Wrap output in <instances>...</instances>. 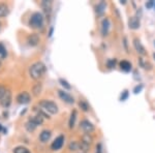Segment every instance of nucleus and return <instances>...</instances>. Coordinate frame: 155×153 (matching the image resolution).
I'll return each instance as SVG.
<instances>
[{"mask_svg":"<svg viewBox=\"0 0 155 153\" xmlns=\"http://www.w3.org/2000/svg\"><path fill=\"white\" fill-rule=\"evenodd\" d=\"M46 65L43 62L38 61L33 63L29 68V75L33 80H39L40 78H43V75L46 73Z\"/></svg>","mask_w":155,"mask_h":153,"instance_id":"obj_1","label":"nucleus"},{"mask_svg":"<svg viewBox=\"0 0 155 153\" xmlns=\"http://www.w3.org/2000/svg\"><path fill=\"white\" fill-rule=\"evenodd\" d=\"M38 105L45 110L46 112H49L50 114H57L58 113V105L52 101H47L43 99L38 103Z\"/></svg>","mask_w":155,"mask_h":153,"instance_id":"obj_2","label":"nucleus"},{"mask_svg":"<svg viewBox=\"0 0 155 153\" xmlns=\"http://www.w3.org/2000/svg\"><path fill=\"white\" fill-rule=\"evenodd\" d=\"M29 25L33 29H38L43 25V16L40 13H34L31 15L29 20Z\"/></svg>","mask_w":155,"mask_h":153,"instance_id":"obj_3","label":"nucleus"},{"mask_svg":"<svg viewBox=\"0 0 155 153\" xmlns=\"http://www.w3.org/2000/svg\"><path fill=\"white\" fill-rule=\"evenodd\" d=\"M0 103H1V105L3 108H8L10 105V103H12V92L9 90H6L5 94L0 101Z\"/></svg>","mask_w":155,"mask_h":153,"instance_id":"obj_4","label":"nucleus"},{"mask_svg":"<svg viewBox=\"0 0 155 153\" xmlns=\"http://www.w3.org/2000/svg\"><path fill=\"white\" fill-rule=\"evenodd\" d=\"M63 143H64V136L61 135L54 140V142H53L52 145H51V148L54 151L59 150V149H61L62 146H63Z\"/></svg>","mask_w":155,"mask_h":153,"instance_id":"obj_5","label":"nucleus"},{"mask_svg":"<svg viewBox=\"0 0 155 153\" xmlns=\"http://www.w3.org/2000/svg\"><path fill=\"white\" fill-rule=\"evenodd\" d=\"M17 101H18V103H21V105H27L30 101V94L26 91L21 92V93L18 94V96H17Z\"/></svg>","mask_w":155,"mask_h":153,"instance_id":"obj_6","label":"nucleus"},{"mask_svg":"<svg viewBox=\"0 0 155 153\" xmlns=\"http://www.w3.org/2000/svg\"><path fill=\"white\" fill-rule=\"evenodd\" d=\"M80 127L82 128L86 133H90L94 130V125L89 121V120H83V121H81Z\"/></svg>","mask_w":155,"mask_h":153,"instance_id":"obj_7","label":"nucleus"},{"mask_svg":"<svg viewBox=\"0 0 155 153\" xmlns=\"http://www.w3.org/2000/svg\"><path fill=\"white\" fill-rule=\"evenodd\" d=\"M133 47H135V51L139 53L140 55H146V50H145V48H144V46L142 45L141 41L139 38H133Z\"/></svg>","mask_w":155,"mask_h":153,"instance_id":"obj_8","label":"nucleus"},{"mask_svg":"<svg viewBox=\"0 0 155 153\" xmlns=\"http://www.w3.org/2000/svg\"><path fill=\"white\" fill-rule=\"evenodd\" d=\"M128 26H129V28L132 30L139 29L140 28V18L139 17H137V16L130 17V18L128 19Z\"/></svg>","mask_w":155,"mask_h":153,"instance_id":"obj_9","label":"nucleus"},{"mask_svg":"<svg viewBox=\"0 0 155 153\" xmlns=\"http://www.w3.org/2000/svg\"><path fill=\"white\" fill-rule=\"evenodd\" d=\"M58 94H59V97L61 98L63 101H65V103H75V99H73V97L71 95V94L67 93V92L62 91V90H59V91H58Z\"/></svg>","mask_w":155,"mask_h":153,"instance_id":"obj_10","label":"nucleus"},{"mask_svg":"<svg viewBox=\"0 0 155 153\" xmlns=\"http://www.w3.org/2000/svg\"><path fill=\"white\" fill-rule=\"evenodd\" d=\"M39 41H40V38H39V35L36 34V33H32V34H30L29 36L27 37V43L29 46L31 47H35L38 45Z\"/></svg>","mask_w":155,"mask_h":153,"instance_id":"obj_11","label":"nucleus"},{"mask_svg":"<svg viewBox=\"0 0 155 153\" xmlns=\"http://www.w3.org/2000/svg\"><path fill=\"white\" fill-rule=\"evenodd\" d=\"M110 26H111V23H110L109 19H103V22H101V34H103V36H107L109 34Z\"/></svg>","mask_w":155,"mask_h":153,"instance_id":"obj_12","label":"nucleus"},{"mask_svg":"<svg viewBox=\"0 0 155 153\" xmlns=\"http://www.w3.org/2000/svg\"><path fill=\"white\" fill-rule=\"evenodd\" d=\"M51 136H52V133H51L50 130L45 129V130H43L40 133V135H39V140H40V142H43V143H47V142L51 139Z\"/></svg>","mask_w":155,"mask_h":153,"instance_id":"obj_13","label":"nucleus"},{"mask_svg":"<svg viewBox=\"0 0 155 153\" xmlns=\"http://www.w3.org/2000/svg\"><path fill=\"white\" fill-rule=\"evenodd\" d=\"M9 9H8V5L6 3H0V18H4L8 15Z\"/></svg>","mask_w":155,"mask_h":153,"instance_id":"obj_14","label":"nucleus"},{"mask_svg":"<svg viewBox=\"0 0 155 153\" xmlns=\"http://www.w3.org/2000/svg\"><path fill=\"white\" fill-rule=\"evenodd\" d=\"M105 7H107V3L105 2V1H101V2L98 3L97 5H96V13H97L98 15H103V13H105Z\"/></svg>","mask_w":155,"mask_h":153,"instance_id":"obj_15","label":"nucleus"},{"mask_svg":"<svg viewBox=\"0 0 155 153\" xmlns=\"http://www.w3.org/2000/svg\"><path fill=\"white\" fill-rule=\"evenodd\" d=\"M41 7H43V10H45L47 14H50L51 8H52V1H47V0H43V2H41Z\"/></svg>","mask_w":155,"mask_h":153,"instance_id":"obj_16","label":"nucleus"},{"mask_svg":"<svg viewBox=\"0 0 155 153\" xmlns=\"http://www.w3.org/2000/svg\"><path fill=\"white\" fill-rule=\"evenodd\" d=\"M120 67L122 71H129L130 69H131V63L128 62L127 60H122V61L120 62Z\"/></svg>","mask_w":155,"mask_h":153,"instance_id":"obj_17","label":"nucleus"},{"mask_svg":"<svg viewBox=\"0 0 155 153\" xmlns=\"http://www.w3.org/2000/svg\"><path fill=\"white\" fill-rule=\"evenodd\" d=\"M41 89H43V85H41L40 83H37V84H35L34 86H33V88H32V94L34 96H38L39 94L41 93Z\"/></svg>","mask_w":155,"mask_h":153,"instance_id":"obj_18","label":"nucleus"},{"mask_svg":"<svg viewBox=\"0 0 155 153\" xmlns=\"http://www.w3.org/2000/svg\"><path fill=\"white\" fill-rule=\"evenodd\" d=\"M30 121L31 122H33V123L35 124V125H40V124H43V118L40 116V115H38L37 114L36 116H33V117H31V118L29 119Z\"/></svg>","mask_w":155,"mask_h":153,"instance_id":"obj_19","label":"nucleus"},{"mask_svg":"<svg viewBox=\"0 0 155 153\" xmlns=\"http://www.w3.org/2000/svg\"><path fill=\"white\" fill-rule=\"evenodd\" d=\"M75 119H77V111L73 110L71 114V118H69V122H68V125H69V128H71H71H73V126H75Z\"/></svg>","mask_w":155,"mask_h":153,"instance_id":"obj_20","label":"nucleus"},{"mask_svg":"<svg viewBox=\"0 0 155 153\" xmlns=\"http://www.w3.org/2000/svg\"><path fill=\"white\" fill-rule=\"evenodd\" d=\"M68 148L71 151H77V150H80V142H71L68 145Z\"/></svg>","mask_w":155,"mask_h":153,"instance_id":"obj_21","label":"nucleus"},{"mask_svg":"<svg viewBox=\"0 0 155 153\" xmlns=\"http://www.w3.org/2000/svg\"><path fill=\"white\" fill-rule=\"evenodd\" d=\"M82 142L90 146V145H91V143L93 142V139H92V137L89 135V133H85V135L83 136V138H82Z\"/></svg>","mask_w":155,"mask_h":153,"instance_id":"obj_22","label":"nucleus"},{"mask_svg":"<svg viewBox=\"0 0 155 153\" xmlns=\"http://www.w3.org/2000/svg\"><path fill=\"white\" fill-rule=\"evenodd\" d=\"M25 127H26V129H27L28 131H29V133H32V131H34L35 128H36L37 126L35 125V124L33 123V122H31V121L29 120V121H28L27 123L25 124Z\"/></svg>","mask_w":155,"mask_h":153,"instance_id":"obj_23","label":"nucleus"},{"mask_svg":"<svg viewBox=\"0 0 155 153\" xmlns=\"http://www.w3.org/2000/svg\"><path fill=\"white\" fill-rule=\"evenodd\" d=\"M14 153H30V151L28 150L26 147L18 146V147H16V148H15Z\"/></svg>","mask_w":155,"mask_h":153,"instance_id":"obj_24","label":"nucleus"},{"mask_svg":"<svg viewBox=\"0 0 155 153\" xmlns=\"http://www.w3.org/2000/svg\"><path fill=\"white\" fill-rule=\"evenodd\" d=\"M6 55H7V53H6V50H5L4 46L0 43V59H4V58L6 57Z\"/></svg>","mask_w":155,"mask_h":153,"instance_id":"obj_25","label":"nucleus"},{"mask_svg":"<svg viewBox=\"0 0 155 153\" xmlns=\"http://www.w3.org/2000/svg\"><path fill=\"white\" fill-rule=\"evenodd\" d=\"M79 105H80V108L84 111V112H87V111L89 110V105H88L85 101H81L80 103H79Z\"/></svg>","mask_w":155,"mask_h":153,"instance_id":"obj_26","label":"nucleus"},{"mask_svg":"<svg viewBox=\"0 0 155 153\" xmlns=\"http://www.w3.org/2000/svg\"><path fill=\"white\" fill-rule=\"evenodd\" d=\"M59 82H60V84H61L62 86H63L64 88H65V89H67V90L71 89V86L68 84V82H67V81L63 80V79H59Z\"/></svg>","mask_w":155,"mask_h":153,"instance_id":"obj_27","label":"nucleus"},{"mask_svg":"<svg viewBox=\"0 0 155 153\" xmlns=\"http://www.w3.org/2000/svg\"><path fill=\"white\" fill-rule=\"evenodd\" d=\"M116 62H117L116 59H109L107 61L108 67H109V68H114L115 65H116Z\"/></svg>","mask_w":155,"mask_h":153,"instance_id":"obj_28","label":"nucleus"},{"mask_svg":"<svg viewBox=\"0 0 155 153\" xmlns=\"http://www.w3.org/2000/svg\"><path fill=\"white\" fill-rule=\"evenodd\" d=\"M127 97H128V91H127V90H124V92H123V93L121 94L120 101H126V99H127Z\"/></svg>","mask_w":155,"mask_h":153,"instance_id":"obj_29","label":"nucleus"},{"mask_svg":"<svg viewBox=\"0 0 155 153\" xmlns=\"http://www.w3.org/2000/svg\"><path fill=\"white\" fill-rule=\"evenodd\" d=\"M142 89H143V85H142V84L138 85V86L135 87V89H133V93H135V94L140 93V92L142 91Z\"/></svg>","mask_w":155,"mask_h":153,"instance_id":"obj_30","label":"nucleus"},{"mask_svg":"<svg viewBox=\"0 0 155 153\" xmlns=\"http://www.w3.org/2000/svg\"><path fill=\"white\" fill-rule=\"evenodd\" d=\"M5 92H6V89H5L3 86H0V101H1V98H2L3 95L5 94Z\"/></svg>","mask_w":155,"mask_h":153,"instance_id":"obj_31","label":"nucleus"},{"mask_svg":"<svg viewBox=\"0 0 155 153\" xmlns=\"http://www.w3.org/2000/svg\"><path fill=\"white\" fill-rule=\"evenodd\" d=\"M96 153H103V148H101V143H99V144L97 145V147H96Z\"/></svg>","mask_w":155,"mask_h":153,"instance_id":"obj_32","label":"nucleus"},{"mask_svg":"<svg viewBox=\"0 0 155 153\" xmlns=\"http://www.w3.org/2000/svg\"><path fill=\"white\" fill-rule=\"evenodd\" d=\"M153 5H154V1H152V0H151V1H148V2L146 3V7H147V8H151Z\"/></svg>","mask_w":155,"mask_h":153,"instance_id":"obj_33","label":"nucleus"},{"mask_svg":"<svg viewBox=\"0 0 155 153\" xmlns=\"http://www.w3.org/2000/svg\"><path fill=\"white\" fill-rule=\"evenodd\" d=\"M123 41H124V47H125V49H126V52H129L128 51V48H127V39H126V37H124L123 38Z\"/></svg>","mask_w":155,"mask_h":153,"instance_id":"obj_34","label":"nucleus"},{"mask_svg":"<svg viewBox=\"0 0 155 153\" xmlns=\"http://www.w3.org/2000/svg\"><path fill=\"white\" fill-rule=\"evenodd\" d=\"M53 30H54V28L51 27V28H50V31H49V36H52V34H53Z\"/></svg>","mask_w":155,"mask_h":153,"instance_id":"obj_35","label":"nucleus"},{"mask_svg":"<svg viewBox=\"0 0 155 153\" xmlns=\"http://www.w3.org/2000/svg\"><path fill=\"white\" fill-rule=\"evenodd\" d=\"M120 3H121V4H125V3H126V0H121Z\"/></svg>","mask_w":155,"mask_h":153,"instance_id":"obj_36","label":"nucleus"},{"mask_svg":"<svg viewBox=\"0 0 155 153\" xmlns=\"http://www.w3.org/2000/svg\"><path fill=\"white\" fill-rule=\"evenodd\" d=\"M1 28H2V24H1V22H0V31H1Z\"/></svg>","mask_w":155,"mask_h":153,"instance_id":"obj_37","label":"nucleus"},{"mask_svg":"<svg viewBox=\"0 0 155 153\" xmlns=\"http://www.w3.org/2000/svg\"><path fill=\"white\" fill-rule=\"evenodd\" d=\"M1 130H2V125L0 124V131H1Z\"/></svg>","mask_w":155,"mask_h":153,"instance_id":"obj_38","label":"nucleus"},{"mask_svg":"<svg viewBox=\"0 0 155 153\" xmlns=\"http://www.w3.org/2000/svg\"><path fill=\"white\" fill-rule=\"evenodd\" d=\"M153 58L155 59V53H153Z\"/></svg>","mask_w":155,"mask_h":153,"instance_id":"obj_39","label":"nucleus"},{"mask_svg":"<svg viewBox=\"0 0 155 153\" xmlns=\"http://www.w3.org/2000/svg\"><path fill=\"white\" fill-rule=\"evenodd\" d=\"M0 66H1V59H0Z\"/></svg>","mask_w":155,"mask_h":153,"instance_id":"obj_40","label":"nucleus"},{"mask_svg":"<svg viewBox=\"0 0 155 153\" xmlns=\"http://www.w3.org/2000/svg\"><path fill=\"white\" fill-rule=\"evenodd\" d=\"M154 43H155V41H154Z\"/></svg>","mask_w":155,"mask_h":153,"instance_id":"obj_41","label":"nucleus"}]
</instances>
